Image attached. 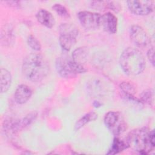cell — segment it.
Wrapping results in <instances>:
<instances>
[{"mask_svg":"<svg viewBox=\"0 0 155 155\" xmlns=\"http://www.w3.org/2000/svg\"><path fill=\"white\" fill-rule=\"evenodd\" d=\"M7 3H8L10 6H13V7H19L21 4H20V2L19 1H7Z\"/></svg>","mask_w":155,"mask_h":155,"instance_id":"24","label":"cell"},{"mask_svg":"<svg viewBox=\"0 0 155 155\" xmlns=\"http://www.w3.org/2000/svg\"><path fill=\"white\" fill-rule=\"evenodd\" d=\"M15 41V35L13 28L10 25H5L1 29V42L4 46H10Z\"/></svg>","mask_w":155,"mask_h":155,"instance_id":"14","label":"cell"},{"mask_svg":"<svg viewBox=\"0 0 155 155\" xmlns=\"http://www.w3.org/2000/svg\"><path fill=\"white\" fill-rule=\"evenodd\" d=\"M78 33V28L73 24H61L59 25V38L61 48L65 51H69L76 44Z\"/></svg>","mask_w":155,"mask_h":155,"instance_id":"5","label":"cell"},{"mask_svg":"<svg viewBox=\"0 0 155 155\" xmlns=\"http://www.w3.org/2000/svg\"><path fill=\"white\" fill-rule=\"evenodd\" d=\"M153 92L151 90H146L140 95V101L141 103L150 105L153 102Z\"/></svg>","mask_w":155,"mask_h":155,"instance_id":"21","label":"cell"},{"mask_svg":"<svg viewBox=\"0 0 155 155\" xmlns=\"http://www.w3.org/2000/svg\"><path fill=\"white\" fill-rule=\"evenodd\" d=\"M27 44L30 48L35 51H39L41 49V45L38 39L32 35H30L27 38Z\"/></svg>","mask_w":155,"mask_h":155,"instance_id":"22","label":"cell"},{"mask_svg":"<svg viewBox=\"0 0 155 155\" xmlns=\"http://www.w3.org/2000/svg\"><path fill=\"white\" fill-rule=\"evenodd\" d=\"M104 124L115 137L120 135L127 128L124 118L119 111L108 112L104 117Z\"/></svg>","mask_w":155,"mask_h":155,"instance_id":"6","label":"cell"},{"mask_svg":"<svg viewBox=\"0 0 155 155\" xmlns=\"http://www.w3.org/2000/svg\"><path fill=\"white\" fill-rule=\"evenodd\" d=\"M12 75L7 69L1 68L0 70V90L1 93H6L12 84Z\"/></svg>","mask_w":155,"mask_h":155,"instance_id":"15","label":"cell"},{"mask_svg":"<svg viewBox=\"0 0 155 155\" xmlns=\"http://www.w3.org/2000/svg\"><path fill=\"white\" fill-rule=\"evenodd\" d=\"M154 131L142 127L131 131L126 142L132 150L141 154H147L154 150Z\"/></svg>","mask_w":155,"mask_h":155,"instance_id":"2","label":"cell"},{"mask_svg":"<svg viewBox=\"0 0 155 155\" xmlns=\"http://www.w3.org/2000/svg\"><path fill=\"white\" fill-rule=\"evenodd\" d=\"M119 64L124 72L130 76H136L143 72L146 63L141 51L133 47H128L121 53Z\"/></svg>","mask_w":155,"mask_h":155,"instance_id":"3","label":"cell"},{"mask_svg":"<svg viewBox=\"0 0 155 155\" xmlns=\"http://www.w3.org/2000/svg\"><path fill=\"white\" fill-rule=\"evenodd\" d=\"M32 95V90L25 84L19 85L15 92V99L16 103L24 104L26 103Z\"/></svg>","mask_w":155,"mask_h":155,"instance_id":"11","label":"cell"},{"mask_svg":"<svg viewBox=\"0 0 155 155\" xmlns=\"http://www.w3.org/2000/svg\"><path fill=\"white\" fill-rule=\"evenodd\" d=\"M91 7L94 8L98 10L110 9L114 12H118L120 9V4L116 1H92L91 2Z\"/></svg>","mask_w":155,"mask_h":155,"instance_id":"13","label":"cell"},{"mask_svg":"<svg viewBox=\"0 0 155 155\" xmlns=\"http://www.w3.org/2000/svg\"><path fill=\"white\" fill-rule=\"evenodd\" d=\"M56 69L58 73L64 78H72L78 74L87 71L82 64H79L67 56H61L56 60Z\"/></svg>","mask_w":155,"mask_h":155,"instance_id":"4","label":"cell"},{"mask_svg":"<svg viewBox=\"0 0 155 155\" xmlns=\"http://www.w3.org/2000/svg\"><path fill=\"white\" fill-rule=\"evenodd\" d=\"M127 2L129 10L135 15H148L154 10V2L152 1L135 0L128 1Z\"/></svg>","mask_w":155,"mask_h":155,"instance_id":"8","label":"cell"},{"mask_svg":"<svg viewBox=\"0 0 155 155\" xmlns=\"http://www.w3.org/2000/svg\"><path fill=\"white\" fill-rule=\"evenodd\" d=\"M97 114L93 111H90L82 116L76 123L74 125L75 130H78L85 125L87 124L94 121L97 119Z\"/></svg>","mask_w":155,"mask_h":155,"instance_id":"18","label":"cell"},{"mask_svg":"<svg viewBox=\"0 0 155 155\" xmlns=\"http://www.w3.org/2000/svg\"><path fill=\"white\" fill-rule=\"evenodd\" d=\"M120 88L123 93L124 96L125 98L134 96L136 93V88L133 84L129 82H122L119 85Z\"/></svg>","mask_w":155,"mask_h":155,"instance_id":"19","label":"cell"},{"mask_svg":"<svg viewBox=\"0 0 155 155\" xmlns=\"http://www.w3.org/2000/svg\"><path fill=\"white\" fill-rule=\"evenodd\" d=\"M101 25L105 31L113 34L116 33L117 30V19L111 12H107L102 15Z\"/></svg>","mask_w":155,"mask_h":155,"instance_id":"10","label":"cell"},{"mask_svg":"<svg viewBox=\"0 0 155 155\" xmlns=\"http://www.w3.org/2000/svg\"><path fill=\"white\" fill-rule=\"evenodd\" d=\"M148 59L150 62V63L152 64V65L154 67V47L150 48L148 51H147V54Z\"/></svg>","mask_w":155,"mask_h":155,"instance_id":"23","label":"cell"},{"mask_svg":"<svg viewBox=\"0 0 155 155\" xmlns=\"http://www.w3.org/2000/svg\"><path fill=\"white\" fill-rule=\"evenodd\" d=\"M128 148V145L126 142V140H123L117 137V136L115 137L113 139L111 146L108 150V152L107 153V154H117L124 150Z\"/></svg>","mask_w":155,"mask_h":155,"instance_id":"16","label":"cell"},{"mask_svg":"<svg viewBox=\"0 0 155 155\" xmlns=\"http://www.w3.org/2000/svg\"><path fill=\"white\" fill-rule=\"evenodd\" d=\"M78 17L81 25L88 30H94L101 25L102 15L100 13L89 11L78 13Z\"/></svg>","mask_w":155,"mask_h":155,"instance_id":"7","label":"cell"},{"mask_svg":"<svg viewBox=\"0 0 155 155\" xmlns=\"http://www.w3.org/2000/svg\"><path fill=\"white\" fill-rule=\"evenodd\" d=\"M52 8L59 16L64 18H69L70 17L68 10L61 4H54L52 6Z\"/></svg>","mask_w":155,"mask_h":155,"instance_id":"20","label":"cell"},{"mask_svg":"<svg viewBox=\"0 0 155 155\" xmlns=\"http://www.w3.org/2000/svg\"><path fill=\"white\" fill-rule=\"evenodd\" d=\"M50 65L47 59L42 54L31 53L27 55L22 62V71L28 80L39 82L48 74Z\"/></svg>","mask_w":155,"mask_h":155,"instance_id":"1","label":"cell"},{"mask_svg":"<svg viewBox=\"0 0 155 155\" xmlns=\"http://www.w3.org/2000/svg\"><path fill=\"white\" fill-rule=\"evenodd\" d=\"M36 18L41 24L48 28H52L55 24L53 15L46 9L39 10L36 14Z\"/></svg>","mask_w":155,"mask_h":155,"instance_id":"12","label":"cell"},{"mask_svg":"<svg viewBox=\"0 0 155 155\" xmlns=\"http://www.w3.org/2000/svg\"><path fill=\"white\" fill-rule=\"evenodd\" d=\"M89 50L87 47H81L75 49L72 53V59L75 62L82 64L88 57Z\"/></svg>","mask_w":155,"mask_h":155,"instance_id":"17","label":"cell"},{"mask_svg":"<svg viewBox=\"0 0 155 155\" xmlns=\"http://www.w3.org/2000/svg\"><path fill=\"white\" fill-rule=\"evenodd\" d=\"M130 37L134 44L139 48H144L151 42V39L147 31L138 25H134L131 27Z\"/></svg>","mask_w":155,"mask_h":155,"instance_id":"9","label":"cell"}]
</instances>
